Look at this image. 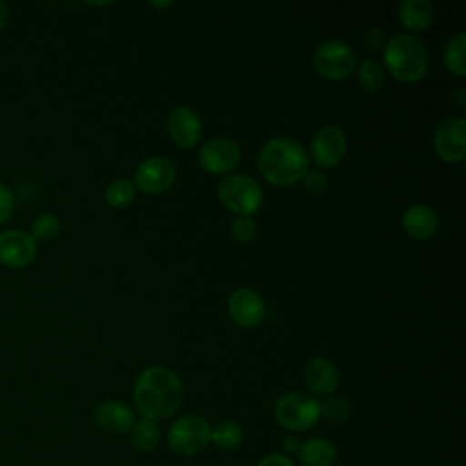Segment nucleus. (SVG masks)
<instances>
[{
    "label": "nucleus",
    "mask_w": 466,
    "mask_h": 466,
    "mask_svg": "<svg viewBox=\"0 0 466 466\" xmlns=\"http://www.w3.org/2000/svg\"><path fill=\"white\" fill-rule=\"evenodd\" d=\"M346 135L339 126H326L317 131L309 144V157L320 167L337 166L346 155Z\"/></svg>",
    "instance_id": "9b49d317"
},
{
    "label": "nucleus",
    "mask_w": 466,
    "mask_h": 466,
    "mask_svg": "<svg viewBox=\"0 0 466 466\" xmlns=\"http://www.w3.org/2000/svg\"><path fill=\"white\" fill-rule=\"evenodd\" d=\"M184 384L180 377L164 366L146 368L135 380L133 400L144 419L171 417L182 404Z\"/></svg>",
    "instance_id": "f257e3e1"
},
{
    "label": "nucleus",
    "mask_w": 466,
    "mask_h": 466,
    "mask_svg": "<svg viewBox=\"0 0 466 466\" xmlns=\"http://www.w3.org/2000/svg\"><path fill=\"white\" fill-rule=\"evenodd\" d=\"M351 406L346 399L337 397V395H329L322 404H320V415L324 419H328L329 422H342L350 417Z\"/></svg>",
    "instance_id": "a878e982"
},
{
    "label": "nucleus",
    "mask_w": 466,
    "mask_h": 466,
    "mask_svg": "<svg viewBox=\"0 0 466 466\" xmlns=\"http://www.w3.org/2000/svg\"><path fill=\"white\" fill-rule=\"evenodd\" d=\"M137 195V189L133 186L131 180L127 178H116L113 180L107 187H106V193H104V198L106 202L111 206V208H126L127 204L133 202Z\"/></svg>",
    "instance_id": "393cba45"
},
{
    "label": "nucleus",
    "mask_w": 466,
    "mask_h": 466,
    "mask_svg": "<svg viewBox=\"0 0 466 466\" xmlns=\"http://www.w3.org/2000/svg\"><path fill=\"white\" fill-rule=\"evenodd\" d=\"M95 422L109 433H124L135 422L133 410L120 400L107 399L95 408Z\"/></svg>",
    "instance_id": "f3484780"
},
{
    "label": "nucleus",
    "mask_w": 466,
    "mask_h": 466,
    "mask_svg": "<svg viewBox=\"0 0 466 466\" xmlns=\"http://www.w3.org/2000/svg\"><path fill=\"white\" fill-rule=\"evenodd\" d=\"M231 235L242 244L251 242L257 235V222L251 217H237L231 224Z\"/></svg>",
    "instance_id": "bb28decb"
},
{
    "label": "nucleus",
    "mask_w": 466,
    "mask_h": 466,
    "mask_svg": "<svg viewBox=\"0 0 466 466\" xmlns=\"http://www.w3.org/2000/svg\"><path fill=\"white\" fill-rule=\"evenodd\" d=\"M240 147L231 138L217 137L208 140L198 153L200 166L209 175H226L231 173L240 162Z\"/></svg>",
    "instance_id": "9d476101"
},
{
    "label": "nucleus",
    "mask_w": 466,
    "mask_h": 466,
    "mask_svg": "<svg viewBox=\"0 0 466 466\" xmlns=\"http://www.w3.org/2000/svg\"><path fill=\"white\" fill-rule=\"evenodd\" d=\"M257 466H295L291 462V459L288 455H282V453H269L266 457H262Z\"/></svg>",
    "instance_id": "7c9ffc66"
},
{
    "label": "nucleus",
    "mask_w": 466,
    "mask_h": 466,
    "mask_svg": "<svg viewBox=\"0 0 466 466\" xmlns=\"http://www.w3.org/2000/svg\"><path fill=\"white\" fill-rule=\"evenodd\" d=\"M149 5H153V7H160V9H162V7H169V5H171V2H151Z\"/></svg>",
    "instance_id": "72a5a7b5"
},
{
    "label": "nucleus",
    "mask_w": 466,
    "mask_h": 466,
    "mask_svg": "<svg viewBox=\"0 0 466 466\" xmlns=\"http://www.w3.org/2000/svg\"><path fill=\"white\" fill-rule=\"evenodd\" d=\"M302 182V187L306 193L309 195H324L326 189H328V178L324 173L320 171H306L304 177L300 178Z\"/></svg>",
    "instance_id": "cd10ccee"
},
{
    "label": "nucleus",
    "mask_w": 466,
    "mask_h": 466,
    "mask_svg": "<svg viewBox=\"0 0 466 466\" xmlns=\"http://www.w3.org/2000/svg\"><path fill=\"white\" fill-rule=\"evenodd\" d=\"M177 178L175 164L166 157H147L142 160L135 171L133 186L147 195H158L167 191Z\"/></svg>",
    "instance_id": "6e6552de"
},
{
    "label": "nucleus",
    "mask_w": 466,
    "mask_h": 466,
    "mask_svg": "<svg viewBox=\"0 0 466 466\" xmlns=\"http://www.w3.org/2000/svg\"><path fill=\"white\" fill-rule=\"evenodd\" d=\"M399 18L410 31H424L433 18V5L428 0H404L399 5Z\"/></svg>",
    "instance_id": "6ab92c4d"
},
{
    "label": "nucleus",
    "mask_w": 466,
    "mask_h": 466,
    "mask_svg": "<svg viewBox=\"0 0 466 466\" xmlns=\"http://www.w3.org/2000/svg\"><path fill=\"white\" fill-rule=\"evenodd\" d=\"M299 446H300V441L295 437V435H286L284 439H282V450L284 451H297L299 450Z\"/></svg>",
    "instance_id": "2f4dec72"
},
{
    "label": "nucleus",
    "mask_w": 466,
    "mask_h": 466,
    "mask_svg": "<svg viewBox=\"0 0 466 466\" xmlns=\"http://www.w3.org/2000/svg\"><path fill=\"white\" fill-rule=\"evenodd\" d=\"M439 228V215L428 204H413L402 213V229L408 237L426 240L435 235Z\"/></svg>",
    "instance_id": "dca6fc26"
},
{
    "label": "nucleus",
    "mask_w": 466,
    "mask_h": 466,
    "mask_svg": "<svg viewBox=\"0 0 466 466\" xmlns=\"http://www.w3.org/2000/svg\"><path fill=\"white\" fill-rule=\"evenodd\" d=\"M211 442V426L200 415L178 417L167 431V444L178 455H198Z\"/></svg>",
    "instance_id": "423d86ee"
},
{
    "label": "nucleus",
    "mask_w": 466,
    "mask_h": 466,
    "mask_svg": "<svg viewBox=\"0 0 466 466\" xmlns=\"http://www.w3.org/2000/svg\"><path fill=\"white\" fill-rule=\"evenodd\" d=\"M7 22H9V11H7L5 4L0 2V31L7 25Z\"/></svg>",
    "instance_id": "473e14b6"
},
{
    "label": "nucleus",
    "mask_w": 466,
    "mask_h": 466,
    "mask_svg": "<svg viewBox=\"0 0 466 466\" xmlns=\"http://www.w3.org/2000/svg\"><path fill=\"white\" fill-rule=\"evenodd\" d=\"M320 402L308 393L289 391L277 399L275 419L288 431H304L317 424Z\"/></svg>",
    "instance_id": "39448f33"
},
{
    "label": "nucleus",
    "mask_w": 466,
    "mask_h": 466,
    "mask_svg": "<svg viewBox=\"0 0 466 466\" xmlns=\"http://www.w3.org/2000/svg\"><path fill=\"white\" fill-rule=\"evenodd\" d=\"M464 44H466V35L464 33H457L453 38L448 40L444 53H442V60L444 66L450 73L457 75V76H464L466 67H464Z\"/></svg>",
    "instance_id": "4be33fe9"
},
{
    "label": "nucleus",
    "mask_w": 466,
    "mask_h": 466,
    "mask_svg": "<svg viewBox=\"0 0 466 466\" xmlns=\"http://www.w3.org/2000/svg\"><path fill=\"white\" fill-rule=\"evenodd\" d=\"M304 382L311 393L329 397L339 386V370L329 359L315 357L304 368Z\"/></svg>",
    "instance_id": "2eb2a0df"
},
{
    "label": "nucleus",
    "mask_w": 466,
    "mask_h": 466,
    "mask_svg": "<svg viewBox=\"0 0 466 466\" xmlns=\"http://www.w3.org/2000/svg\"><path fill=\"white\" fill-rule=\"evenodd\" d=\"M160 441V430L155 420L151 419H138L129 428V442L135 450L147 453L157 448Z\"/></svg>",
    "instance_id": "aec40b11"
},
{
    "label": "nucleus",
    "mask_w": 466,
    "mask_h": 466,
    "mask_svg": "<svg viewBox=\"0 0 466 466\" xmlns=\"http://www.w3.org/2000/svg\"><path fill=\"white\" fill-rule=\"evenodd\" d=\"M218 198L237 217H251L260 209L264 195L255 178L237 173L220 180Z\"/></svg>",
    "instance_id": "20e7f679"
},
{
    "label": "nucleus",
    "mask_w": 466,
    "mask_h": 466,
    "mask_svg": "<svg viewBox=\"0 0 466 466\" xmlns=\"http://www.w3.org/2000/svg\"><path fill=\"white\" fill-rule=\"evenodd\" d=\"M244 433L235 420H220L211 428V442L220 450H235L242 444Z\"/></svg>",
    "instance_id": "412c9836"
},
{
    "label": "nucleus",
    "mask_w": 466,
    "mask_h": 466,
    "mask_svg": "<svg viewBox=\"0 0 466 466\" xmlns=\"http://www.w3.org/2000/svg\"><path fill=\"white\" fill-rule=\"evenodd\" d=\"M257 166L260 175L273 186H291L300 182L309 160L304 147L286 137L271 138L258 153Z\"/></svg>",
    "instance_id": "f03ea898"
},
{
    "label": "nucleus",
    "mask_w": 466,
    "mask_h": 466,
    "mask_svg": "<svg viewBox=\"0 0 466 466\" xmlns=\"http://www.w3.org/2000/svg\"><path fill=\"white\" fill-rule=\"evenodd\" d=\"M15 206H16V200L11 187L0 182V224H4L13 215Z\"/></svg>",
    "instance_id": "c85d7f7f"
},
{
    "label": "nucleus",
    "mask_w": 466,
    "mask_h": 466,
    "mask_svg": "<svg viewBox=\"0 0 466 466\" xmlns=\"http://www.w3.org/2000/svg\"><path fill=\"white\" fill-rule=\"evenodd\" d=\"M384 64L388 71L406 84L419 82L430 66L426 46L411 35H395L384 46Z\"/></svg>",
    "instance_id": "7ed1b4c3"
},
{
    "label": "nucleus",
    "mask_w": 466,
    "mask_h": 466,
    "mask_svg": "<svg viewBox=\"0 0 466 466\" xmlns=\"http://www.w3.org/2000/svg\"><path fill=\"white\" fill-rule=\"evenodd\" d=\"M228 313L237 326L255 328L266 317V304L257 291L249 288H238L228 299Z\"/></svg>",
    "instance_id": "ddd939ff"
},
{
    "label": "nucleus",
    "mask_w": 466,
    "mask_h": 466,
    "mask_svg": "<svg viewBox=\"0 0 466 466\" xmlns=\"http://www.w3.org/2000/svg\"><path fill=\"white\" fill-rule=\"evenodd\" d=\"M433 151L446 164H457L466 157V122L464 118H446L433 133Z\"/></svg>",
    "instance_id": "1a4fd4ad"
},
{
    "label": "nucleus",
    "mask_w": 466,
    "mask_h": 466,
    "mask_svg": "<svg viewBox=\"0 0 466 466\" xmlns=\"http://www.w3.org/2000/svg\"><path fill=\"white\" fill-rule=\"evenodd\" d=\"M357 78H359V84L364 91H370V93H375L382 87L384 84V67L375 62V60H362L359 62L357 66Z\"/></svg>",
    "instance_id": "5701e85b"
},
{
    "label": "nucleus",
    "mask_w": 466,
    "mask_h": 466,
    "mask_svg": "<svg viewBox=\"0 0 466 466\" xmlns=\"http://www.w3.org/2000/svg\"><path fill=\"white\" fill-rule=\"evenodd\" d=\"M60 218L53 213H42L31 222V231L29 235L33 237L35 242H51L58 237L60 233Z\"/></svg>",
    "instance_id": "b1692460"
},
{
    "label": "nucleus",
    "mask_w": 466,
    "mask_h": 466,
    "mask_svg": "<svg viewBox=\"0 0 466 466\" xmlns=\"http://www.w3.org/2000/svg\"><path fill=\"white\" fill-rule=\"evenodd\" d=\"M359 66L357 53L342 40H324L313 53L315 71L328 80H344Z\"/></svg>",
    "instance_id": "0eeeda50"
},
{
    "label": "nucleus",
    "mask_w": 466,
    "mask_h": 466,
    "mask_svg": "<svg viewBox=\"0 0 466 466\" xmlns=\"http://www.w3.org/2000/svg\"><path fill=\"white\" fill-rule=\"evenodd\" d=\"M364 42L368 44V47H370V49L379 51V49H384V46H386L388 38H386V35H384V31H382L380 27H371V29H368V31H366V35H364Z\"/></svg>",
    "instance_id": "c756f323"
},
{
    "label": "nucleus",
    "mask_w": 466,
    "mask_h": 466,
    "mask_svg": "<svg viewBox=\"0 0 466 466\" xmlns=\"http://www.w3.org/2000/svg\"><path fill=\"white\" fill-rule=\"evenodd\" d=\"M297 457L302 466H331L337 459V448L329 439L313 437L300 442Z\"/></svg>",
    "instance_id": "a211bd4d"
},
{
    "label": "nucleus",
    "mask_w": 466,
    "mask_h": 466,
    "mask_svg": "<svg viewBox=\"0 0 466 466\" xmlns=\"http://www.w3.org/2000/svg\"><path fill=\"white\" fill-rule=\"evenodd\" d=\"M167 133L178 147L187 149L198 144L202 137V122L193 109L178 106L167 116Z\"/></svg>",
    "instance_id": "4468645a"
},
{
    "label": "nucleus",
    "mask_w": 466,
    "mask_h": 466,
    "mask_svg": "<svg viewBox=\"0 0 466 466\" xmlns=\"http://www.w3.org/2000/svg\"><path fill=\"white\" fill-rule=\"evenodd\" d=\"M36 258V242L22 229H7L0 233V264L20 269Z\"/></svg>",
    "instance_id": "f8f14e48"
}]
</instances>
